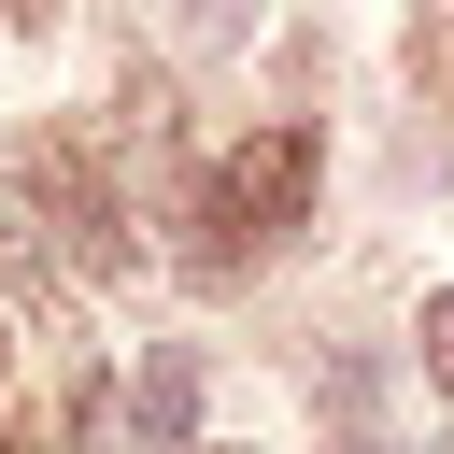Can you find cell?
Segmentation results:
<instances>
[{"instance_id": "cell-7", "label": "cell", "mask_w": 454, "mask_h": 454, "mask_svg": "<svg viewBox=\"0 0 454 454\" xmlns=\"http://www.w3.org/2000/svg\"><path fill=\"white\" fill-rule=\"evenodd\" d=\"M170 28H184V43H241V28H255V0H170Z\"/></svg>"}, {"instance_id": "cell-3", "label": "cell", "mask_w": 454, "mask_h": 454, "mask_svg": "<svg viewBox=\"0 0 454 454\" xmlns=\"http://www.w3.org/2000/svg\"><path fill=\"white\" fill-rule=\"evenodd\" d=\"M114 426H128V454H199V355H184V340H156V355L128 369Z\"/></svg>"}, {"instance_id": "cell-4", "label": "cell", "mask_w": 454, "mask_h": 454, "mask_svg": "<svg viewBox=\"0 0 454 454\" xmlns=\"http://www.w3.org/2000/svg\"><path fill=\"white\" fill-rule=\"evenodd\" d=\"M0 312H28V326H71V284H57V255H43V213L0 184Z\"/></svg>"}, {"instance_id": "cell-5", "label": "cell", "mask_w": 454, "mask_h": 454, "mask_svg": "<svg viewBox=\"0 0 454 454\" xmlns=\"http://www.w3.org/2000/svg\"><path fill=\"white\" fill-rule=\"evenodd\" d=\"M71 454H128V426H114V369L71 383Z\"/></svg>"}, {"instance_id": "cell-8", "label": "cell", "mask_w": 454, "mask_h": 454, "mask_svg": "<svg viewBox=\"0 0 454 454\" xmlns=\"http://www.w3.org/2000/svg\"><path fill=\"white\" fill-rule=\"evenodd\" d=\"M0 14H14V28H57V0H0Z\"/></svg>"}, {"instance_id": "cell-9", "label": "cell", "mask_w": 454, "mask_h": 454, "mask_svg": "<svg viewBox=\"0 0 454 454\" xmlns=\"http://www.w3.org/2000/svg\"><path fill=\"white\" fill-rule=\"evenodd\" d=\"M326 454H383V440H369V426H340V440H326Z\"/></svg>"}, {"instance_id": "cell-10", "label": "cell", "mask_w": 454, "mask_h": 454, "mask_svg": "<svg viewBox=\"0 0 454 454\" xmlns=\"http://www.w3.org/2000/svg\"><path fill=\"white\" fill-rule=\"evenodd\" d=\"M0 454H28V440H0Z\"/></svg>"}, {"instance_id": "cell-6", "label": "cell", "mask_w": 454, "mask_h": 454, "mask_svg": "<svg viewBox=\"0 0 454 454\" xmlns=\"http://www.w3.org/2000/svg\"><path fill=\"white\" fill-rule=\"evenodd\" d=\"M411 355H426V383H440V397H454V284H440V298H426V312H411Z\"/></svg>"}, {"instance_id": "cell-1", "label": "cell", "mask_w": 454, "mask_h": 454, "mask_svg": "<svg viewBox=\"0 0 454 454\" xmlns=\"http://www.w3.org/2000/svg\"><path fill=\"white\" fill-rule=\"evenodd\" d=\"M284 227H312V128H255L199 170V270H241Z\"/></svg>"}, {"instance_id": "cell-11", "label": "cell", "mask_w": 454, "mask_h": 454, "mask_svg": "<svg viewBox=\"0 0 454 454\" xmlns=\"http://www.w3.org/2000/svg\"><path fill=\"white\" fill-rule=\"evenodd\" d=\"M0 355H14V340H0Z\"/></svg>"}, {"instance_id": "cell-2", "label": "cell", "mask_w": 454, "mask_h": 454, "mask_svg": "<svg viewBox=\"0 0 454 454\" xmlns=\"http://www.w3.org/2000/svg\"><path fill=\"white\" fill-rule=\"evenodd\" d=\"M14 199H28V213H43V227H57L71 255H85V270H142V227H128V184H114V170H99V156H85L71 128H43V142L14 156Z\"/></svg>"}]
</instances>
